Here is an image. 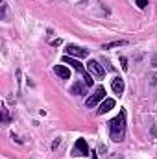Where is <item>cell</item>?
<instances>
[{
    "label": "cell",
    "mask_w": 157,
    "mask_h": 159,
    "mask_svg": "<svg viewBox=\"0 0 157 159\" xmlns=\"http://www.w3.org/2000/svg\"><path fill=\"white\" fill-rule=\"evenodd\" d=\"M111 87H113L115 94H122V93H124V80L120 78V76L113 78V81H111Z\"/></svg>",
    "instance_id": "8"
},
{
    "label": "cell",
    "mask_w": 157,
    "mask_h": 159,
    "mask_svg": "<svg viewBox=\"0 0 157 159\" xmlns=\"http://www.w3.org/2000/svg\"><path fill=\"white\" fill-rule=\"evenodd\" d=\"M70 93H72V94H78V96H81V94H85V85H83V83H79V81H76V83L72 85Z\"/></svg>",
    "instance_id": "11"
},
{
    "label": "cell",
    "mask_w": 157,
    "mask_h": 159,
    "mask_svg": "<svg viewBox=\"0 0 157 159\" xmlns=\"http://www.w3.org/2000/svg\"><path fill=\"white\" fill-rule=\"evenodd\" d=\"M63 61H65V63H69V65H72V67H74V70H78L81 76H87V70L83 69V65L79 63L78 59H74V57H70V56H65V57H63Z\"/></svg>",
    "instance_id": "4"
},
{
    "label": "cell",
    "mask_w": 157,
    "mask_h": 159,
    "mask_svg": "<svg viewBox=\"0 0 157 159\" xmlns=\"http://www.w3.org/2000/svg\"><path fill=\"white\" fill-rule=\"evenodd\" d=\"M128 41H113V43H105L102 46V50H111V48H118V46H126Z\"/></svg>",
    "instance_id": "10"
},
{
    "label": "cell",
    "mask_w": 157,
    "mask_h": 159,
    "mask_svg": "<svg viewBox=\"0 0 157 159\" xmlns=\"http://www.w3.org/2000/svg\"><path fill=\"white\" fill-rule=\"evenodd\" d=\"M92 159H96V156H94V154H92Z\"/></svg>",
    "instance_id": "15"
},
{
    "label": "cell",
    "mask_w": 157,
    "mask_h": 159,
    "mask_svg": "<svg viewBox=\"0 0 157 159\" xmlns=\"http://www.w3.org/2000/svg\"><path fill=\"white\" fill-rule=\"evenodd\" d=\"M137 6H139L141 9H144V7L148 6V0H137Z\"/></svg>",
    "instance_id": "12"
},
{
    "label": "cell",
    "mask_w": 157,
    "mask_h": 159,
    "mask_svg": "<svg viewBox=\"0 0 157 159\" xmlns=\"http://www.w3.org/2000/svg\"><path fill=\"white\" fill-rule=\"evenodd\" d=\"M113 107H115V100H113V98H105V100L100 104V107H98V111H96V113H98V115H104V113L111 111Z\"/></svg>",
    "instance_id": "7"
},
{
    "label": "cell",
    "mask_w": 157,
    "mask_h": 159,
    "mask_svg": "<svg viewBox=\"0 0 157 159\" xmlns=\"http://www.w3.org/2000/svg\"><path fill=\"white\" fill-rule=\"evenodd\" d=\"M87 67H89V70H91V72H92L96 78H104V74H105V72H104V69L100 67V63H98V61L91 59V61L87 63Z\"/></svg>",
    "instance_id": "6"
},
{
    "label": "cell",
    "mask_w": 157,
    "mask_h": 159,
    "mask_svg": "<svg viewBox=\"0 0 157 159\" xmlns=\"http://www.w3.org/2000/svg\"><path fill=\"white\" fill-rule=\"evenodd\" d=\"M152 67H157V54L154 56V59H152Z\"/></svg>",
    "instance_id": "14"
},
{
    "label": "cell",
    "mask_w": 157,
    "mask_h": 159,
    "mask_svg": "<svg viewBox=\"0 0 157 159\" xmlns=\"http://www.w3.org/2000/svg\"><path fill=\"white\" fill-rule=\"evenodd\" d=\"M120 63H122V69L128 70V59H126V57H120Z\"/></svg>",
    "instance_id": "13"
},
{
    "label": "cell",
    "mask_w": 157,
    "mask_h": 159,
    "mask_svg": "<svg viewBox=\"0 0 157 159\" xmlns=\"http://www.w3.org/2000/svg\"><path fill=\"white\" fill-rule=\"evenodd\" d=\"M74 156H89V146L85 143V139H78L76 146H74Z\"/></svg>",
    "instance_id": "5"
},
{
    "label": "cell",
    "mask_w": 157,
    "mask_h": 159,
    "mask_svg": "<svg viewBox=\"0 0 157 159\" xmlns=\"http://www.w3.org/2000/svg\"><path fill=\"white\" fill-rule=\"evenodd\" d=\"M54 70H56V74H57L59 78H63V80L70 78V70H69L65 65H56V69H54Z\"/></svg>",
    "instance_id": "9"
},
{
    "label": "cell",
    "mask_w": 157,
    "mask_h": 159,
    "mask_svg": "<svg viewBox=\"0 0 157 159\" xmlns=\"http://www.w3.org/2000/svg\"><path fill=\"white\" fill-rule=\"evenodd\" d=\"M109 131H111V139L113 141H122L124 139V133H126V115L124 111L118 113V117L109 122Z\"/></svg>",
    "instance_id": "1"
},
{
    "label": "cell",
    "mask_w": 157,
    "mask_h": 159,
    "mask_svg": "<svg viewBox=\"0 0 157 159\" xmlns=\"http://www.w3.org/2000/svg\"><path fill=\"white\" fill-rule=\"evenodd\" d=\"M102 100H105V89L100 85V87H96L94 94L87 100V107H94V106H98V102H102Z\"/></svg>",
    "instance_id": "2"
},
{
    "label": "cell",
    "mask_w": 157,
    "mask_h": 159,
    "mask_svg": "<svg viewBox=\"0 0 157 159\" xmlns=\"http://www.w3.org/2000/svg\"><path fill=\"white\" fill-rule=\"evenodd\" d=\"M67 56H74V57H87L89 56V50L76 46V44H69L67 46Z\"/></svg>",
    "instance_id": "3"
}]
</instances>
